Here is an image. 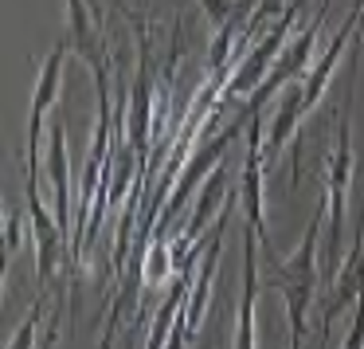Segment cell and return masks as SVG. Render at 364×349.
I'll return each instance as SVG.
<instances>
[{
	"instance_id": "obj_1",
	"label": "cell",
	"mask_w": 364,
	"mask_h": 349,
	"mask_svg": "<svg viewBox=\"0 0 364 349\" xmlns=\"http://www.w3.org/2000/svg\"><path fill=\"white\" fill-rule=\"evenodd\" d=\"M321 220H325V200L314 208L306 231L298 239V251L290 255V263H278V283H282V302H286V325H290V349L306 345V330H309V310L317 298V239H321Z\"/></svg>"
},
{
	"instance_id": "obj_2",
	"label": "cell",
	"mask_w": 364,
	"mask_h": 349,
	"mask_svg": "<svg viewBox=\"0 0 364 349\" xmlns=\"http://www.w3.org/2000/svg\"><path fill=\"white\" fill-rule=\"evenodd\" d=\"M348 184H353V118H348V98L337 114L333 130V153H329V173H325V263L337 275L345 259V204H348Z\"/></svg>"
},
{
	"instance_id": "obj_3",
	"label": "cell",
	"mask_w": 364,
	"mask_h": 349,
	"mask_svg": "<svg viewBox=\"0 0 364 349\" xmlns=\"http://www.w3.org/2000/svg\"><path fill=\"white\" fill-rule=\"evenodd\" d=\"M298 4H306V0H294L290 9H282L278 12V20L270 28H262V40L259 43H251L247 48V56L239 59L235 67H231V79L223 83V95H220V103H235V98H251L255 90L267 83V75L274 71V63H278V56H282V48H286V32L294 28V16H298Z\"/></svg>"
},
{
	"instance_id": "obj_4",
	"label": "cell",
	"mask_w": 364,
	"mask_h": 349,
	"mask_svg": "<svg viewBox=\"0 0 364 349\" xmlns=\"http://www.w3.org/2000/svg\"><path fill=\"white\" fill-rule=\"evenodd\" d=\"M129 28L137 36V75H134V90H129V114H126V130H129V145L137 150V161H149V134H153V32L145 28L141 16L122 4Z\"/></svg>"
},
{
	"instance_id": "obj_5",
	"label": "cell",
	"mask_w": 364,
	"mask_h": 349,
	"mask_svg": "<svg viewBox=\"0 0 364 349\" xmlns=\"http://www.w3.org/2000/svg\"><path fill=\"white\" fill-rule=\"evenodd\" d=\"M67 36L48 51V59L40 63V79L32 90V110H28V161H24V197H36L40 184H36V161H40V130H43V114L55 106L59 87H63V63H67Z\"/></svg>"
},
{
	"instance_id": "obj_6",
	"label": "cell",
	"mask_w": 364,
	"mask_h": 349,
	"mask_svg": "<svg viewBox=\"0 0 364 349\" xmlns=\"http://www.w3.org/2000/svg\"><path fill=\"white\" fill-rule=\"evenodd\" d=\"M251 118H255V114H251V110H243V118H239L231 130L215 134L212 142H204L196 153H192V157H184V161H181V169H176V181H173V197H168V204H165V224L173 220V216L192 200V192H200V184H204L208 177H212L215 169L223 165L220 157L239 142V134H247V122H251Z\"/></svg>"
},
{
	"instance_id": "obj_7",
	"label": "cell",
	"mask_w": 364,
	"mask_h": 349,
	"mask_svg": "<svg viewBox=\"0 0 364 349\" xmlns=\"http://www.w3.org/2000/svg\"><path fill=\"white\" fill-rule=\"evenodd\" d=\"M360 298H364V236H360V228H356L353 251H348V259L341 263L337 275H333L329 298H325V310H321V345L329 341L333 322H337L341 314H348Z\"/></svg>"
},
{
	"instance_id": "obj_8",
	"label": "cell",
	"mask_w": 364,
	"mask_h": 349,
	"mask_svg": "<svg viewBox=\"0 0 364 349\" xmlns=\"http://www.w3.org/2000/svg\"><path fill=\"white\" fill-rule=\"evenodd\" d=\"M301 79L286 83L282 90H278V103H274V114H270L267 130H262V157H267V165H274L278 153H282V145L290 142V134L298 130V122L306 118V103H301Z\"/></svg>"
},
{
	"instance_id": "obj_9",
	"label": "cell",
	"mask_w": 364,
	"mask_h": 349,
	"mask_svg": "<svg viewBox=\"0 0 364 349\" xmlns=\"http://www.w3.org/2000/svg\"><path fill=\"white\" fill-rule=\"evenodd\" d=\"M223 200H228V165H220L204 184H200L196 208H192V216H188V224H184V231L176 236L173 255H192V251H196V247H200V231H204L208 220H212V216L223 208Z\"/></svg>"
},
{
	"instance_id": "obj_10",
	"label": "cell",
	"mask_w": 364,
	"mask_h": 349,
	"mask_svg": "<svg viewBox=\"0 0 364 349\" xmlns=\"http://www.w3.org/2000/svg\"><path fill=\"white\" fill-rule=\"evenodd\" d=\"M48 181H51V192H55V220L71 236V161H67L63 118H55L48 130Z\"/></svg>"
},
{
	"instance_id": "obj_11",
	"label": "cell",
	"mask_w": 364,
	"mask_h": 349,
	"mask_svg": "<svg viewBox=\"0 0 364 349\" xmlns=\"http://www.w3.org/2000/svg\"><path fill=\"white\" fill-rule=\"evenodd\" d=\"M255 298H259V271H255V228H243V291H239L235 341H231V349H259V341H255Z\"/></svg>"
},
{
	"instance_id": "obj_12",
	"label": "cell",
	"mask_w": 364,
	"mask_h": 349,
	"mask_svg": "<svg viewBox=\"0 0 364 349\" xmlns=\"http://www.w3.org/2000/svg\"><path fill=\"white\" fill-rule=\"evenodd\" d=\"M51 286H55V283H51ZM51 286H43V291H40V298L32 302L28 318L20 322V330L12 333L9 349H36V330H40V318H43V310H48V294H51Z\"/></svg>"
},
{
	"instance_id": "obj_13",
	"label": "cell",
	"mask_w": 364,
	"mask_h": 349,
	"mask_svg": "<svg viewBox=\"0 0 364 349\" xmlns=\"http://www.w3.org/2000/svg\"><path fill=\"white\" fill-rule=\"evenodd\" d=\"M200 9H204V16L212 20V28L228 24V20H235L239 12H251V4H262V0H196Z\"/></svg>"
},
{
	"instance_id": "obj_14",
	"label": "cell",
	"mask_w": 364,
	"mask_h": 349,
	"mask_svg": "<svg viewBox=\"0 0 364 349\" xmlns=\"http://www.w3.org/2000/svg\"><path fill=\"white\" fill-rule=\"evenodd\" d=\"M20 224H24V220H20L16 212H12V216L4 212V271H9L12 255L20 251Z\"/></svg>"
},
{
	"instance_id": "obj_15",
	"label": "cell",
	"mask_w": 364,
	"mask_h": 349,
	"mask_svg": "<svg viewBox=\"0 0 364 349\" xmlns=\"http://www.w3.org/2000/svg\"><path fill=\"white\" fill-rule=\"evenodd\" d=\"M90 4H95V9H98V0H90Z\"/></svg>"
}]
</instances>
